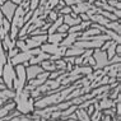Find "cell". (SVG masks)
Wrapping results in <instances>:
<instances>
[{
    "label": "cell",
    "mask_w": 121,
    "mask_h": 121,
    "mask_svg": "<svg viewBox=\"0 0 121 121\" xmlns=\"http://www.w3.org/2000/svg\"><path fill=\"white\" fill-rule=\"evenodd\" d=\"M23 1H31V0H23Z\"/></svg>",
    "instance_id": "obj_26"
},
{
    "label": "cell",
    "mask_w": 121,
    "mask_h": 121,
    "mask_svg": "<svg viewBox=\"0 0 121 121\" xmlns=\"http://www.w3.org/2000/svg\"><path fill=\"white\" fill-rule=\"evenodd\" d=\"M10 1L13 3V4H15V5H19L22 1H23V0H10Z\"/></svg>",
    "instance_id": "obj_24"
},
{
    "label": "cell",
    "mask_w": 121,
    "mask_h": 121,
    "mask_svg": "<svg viewBox=\"0 0 121 121\" xmlns=\"http://www.w3.org/2000/svg\"><path fill=\"white\" fill-rule=\"evenodd\" d=\"M107 4L113 6L116 9H120L121 8V4H120V0H107Z\"/></svg>",
    "instance_id": "obj_20"
},
{
    "label": "cell",
    "mask_w": 121,
    "mask_h": 121,
    "mask_svg": "<svg viewBox=\"0 0 121 121\" xmlns=\"http://www.w3.org/2000/svg\"><path fill=\"white\" fill-rule=\"evenodd\" d=\"M42 71H45L41 68V65L36 64V65H28L26 66V77H27V82L31 79H35L38 74H41Z\"/></svg>",
    "instance_id": "obj_10"
},
{
    "label": "cell",
    "mask_w": 121,
    "mask_h": 121,
    "mask_svg": "<svg viewBox=\"0 0 121 121\" xmlns=\"http://www.w3.org/2000/svg\"><path fill=\"white\" fill-rule=\"evenodd\" d=\"M107 29H111V31H113V32H116V33H119L120 35V32H121V27H120V19L119 21H110L108 23H107L106 26H104Z\"/></svg>",
    "instance_id": "obj_15"
},
{
    "label": "cell",
    "mask_w": 121,
    "mask_h": 121,
    "mask_svg": "<svg viewBox=\"0 0 121 121\" xmlns=\"http://www.w3.org/2000/svg\"><path fill=\"white\" fill-rule=\"evenodd\" d=\"M101 119H102V121H112V119H111V116H108V115H102V117H101Z\"/></svg>",
    "instance_id": "obj_23"
},
{
    "label": "cell",
    "mask_w": 121,
    "mask_h": 121,
    "mask_svg": "<svg viewBox=\"0 0 121 121\" xmlns=\"http://www.w3.org/2000/svg\"><path fill=\"white\" fill-rule=\"evenodd\" d=\"M82 32H77V33H66V36H65V38L63 41L60 42V45L61 46H64V47H70V46H73L74 45V42L78 40V37L80 36Z\"/></svg>",
    "instance_id": "obj_11"
},
{
    "label": "cell",
    "mask_w": 121,
    "mask_h": 121,
    "mask_svg": "<svg viewBox=\"0 0 121 121\" xmlns=\"http://www.w3.org/2000/svg\"><path fill=\"white\" fill-rule=\"evenodd\" d=\"M27 12H28V9H24L22 5H17V9H15L14 14H13L10 24L15 26V27H18V28H21L22 26L24 24V15H26V13H27Z\"/></svg>",
    "instance_id": "obj_7"
},
{
    "label": "cell",
    "mask_w": 121,
    "mask_h": 121,
    "mask_svg": "<svg viewBox=\"0 0 121 121\" xmlns=\"http://www.w3.org/2000/svg\"><path fill=\"white\" fill-rule=\"evenodd\" d=\"M41 51L46 52L48 55H57V56L60 57H64V54H65V50H66V47L61 46V45H54V43H42L41 46Z\"/></svg>",
    "instance_id": "obj_6"
},
{
    "label": "cell",
    "mask_w": 121,
    "mask_h": 121,
    "mask_svg": "<svg viewBox=\"0 0 121 121\" xmlns=\"http://www.w3.org/2000/svg\"><path fill=\"white\" fill-rule=\"evenodd\" d=\"M38 5H40V0H31L29 1V10L33 12L35 9L38 8Z\"/></svg>",
    "instance_id": "obj_19"
},
{
    "label": "cell",
    "mask_w": 121,
    "mask_h": 121,
    "mask_svg": "<svg viewBox=\"0 0 121 121\" xmlns=\"http://www.w3.org/2000/svg\"><path fill=\"white\" fill-rule=\"evenodd\" d=\"M38 52H41V48L40 47L31 48V50H27V51H19L14 57L10 59V63L13 64V66H15V65H18V64L28 63L29 59L33 56V55H37Z\"/></svg>",
    "instance_id": "obj_4"
},
{
    "label": "cell",
    "mask_w": 121,
    "mask_h": 121,
    "mask_svg": "<svg viewBox=\"0 0 121 121\" xmlns=\"http://www.w3.org/2000/svg\"><path fill=\"white\" fill-rule=\"evenodd\" d=\"M0 77L3 78L6 88L13 89V80L15 79V69H14V66H13V64L10 63V60H8L5 63V65L3 66V71H1V75H0Z\"/></svg>",
    "instance_id": "obj_3"
},
{
    "label": "cell",
    "mask_w": 121,
    "mask_h": 121,
    "mask_svg": "<svg viewBox=\"0 0 121 121\" xmlns=\"http://www.w3.org/2000/svg\"><path fill=\"white\" fill-rule=\"evenodd\" d=\"M41 68L43 69L45 71H48V73H51V71H55L57 70L56 69V64H55L54 60H50V59H47V60H43L41 63Z\"/></svg>",
    "instance_id": "obj_14"
},
{
    "label": "cell",
    "mask_w": 121,
    "mask_h": 121,
    "mask_svg": "<svg viewBox=\"0 0 121 121\" xmlns=\"http://www.w3.org/2000/svg\"><path fill=\"white\" fill-rule=\"evenodd\" d=\"M13 101L15 103V108L19 113H23V115H29L31 112L35 111V99L31 97V93L28 91H26L24 88L19 92L14 93Z\"/></svg>",
    "instance_id": "obj_1"
},
{
    "label": "cell",
    "mask_w": 121,
    "mask_h": 121,
    "mask_svg": "<svg viewBox=\"0 0 121 121\" xmlns=\"http://www.w3.org/2000/svg\"><path fill=\"white\" fill-rule=\"evenodd\" d=\"M15 9H17V5L13 4L10 0L5 1L3 5H0V10H1L3 15H4L5 19H8L9 22H12V18H13V14H14Z\"/></svg>",
    "instance_id": "obj_8"
},
{
    "label": "cell",
    "mask_w": 121,
    "mask_h": 121,
    "mask_svg": "<svg viewBox=\"0 0 121 121\" xmlns=\"http://www.w3.org/2000/svg\"><path fill=\"white\" fill-rule=\"evenodd\" d=\"M80 1L82 0H63V3L68 6H73L75 4H78V3H80Z\"/></svg>",
    "instance_id": "obj_21"
},
{
    "label": "cell",
    "mask_w": 121,
    "mask_h": 121,
    "mask_svg": "<svg viewBox=\"0 0 121 121\" xmlns=\"http://www.w3.org/2000/svg\"><path fill=\"white\" fill-rule=\"evenodd\" d=\"M68 29H69V26H66L65 23H63L60 26V27L57 28L56 32H63V33H68Z\"/></svg>",
    "instance_id": "obj_22"
},
{
    "label": "cell",
    "mask_w": 121,
    "mask_h": 121,
    "mask_svg": "<svg viewBox=\"0 0 121 121\" xmlns=\"http://www.w3.org/2000/svg\"><path fill=\"white\" fill-rule=\"evenodd\" d=\"M5 1H8V0H0V5H3Z\"/></svg>",
    "instance_id": "obj_25"
},
{
    "label": "cell",
    "mask_w": 121,
    "mask_h": 121,
    "mask_svg": "<svg viewBox=\"0 0 121 121\" xmlns=\"http://www.w3.org/2000/svg\"><path fill=\"white\" fill-rule=\"evenodd\" d=\"M77 116H78V119H79L80 121H91L89 115H88L87 111L83 110V108H79L77 111Z\"/></svg>",
    "instance_id": "obj_16"
},
{
    "label": "cell",
    "mask_w": 121,
    "mask_h": 121,
    "mask_svg": "<svg viewBox=\"0 0 121 121\" xmlns=\"http://www.w3.org/2000/svg\"><path fill=\"white\" fill-rule=\"evenodd\" d=\"M65 36L66 33H63V32H54V33L47 35V42L54 45H60V42L65 38Z\"/></svg>",
    "instance_id": "obj_12"
},
{
    "label": "cell",
    "mask_w": 121,
    "mask_h": 121,
    "mask_svg": "<svg viewBox=\"0 0 121 121\" xmlns=\"http://www.w3.org/2000/svg\"><path fill=\"white\" fill-rule=\"evenodd\" d=\"M15 69V79L13 80V91L19 92L27 84V77H26V66L23 64H18L14 66Z\"/></svg>",
    "instance_id": "obj_2"
},
{
    "label": "cell",
    "mask_w": 121,
    "mask_h": 121,
    "mask_svg": "<svg viewBox=\"0 0 121 121\" xmlns=\"http://www.w3.org/2000/svg\"><path fill=\"white\" fill-rule=\"evenodd\" d=\"M116 45L117 43H115V42H112V43L108 47H107V50H106V54H107V59H112L113 56L116 55Z\"/></svg>",
    "instance_id": "obj_17"
},
{
    "label": "cell",
    "mask_w": 121,
    "mask_h": 121,
    "mask_svg": "<svg viewBox=\"0 0 121 121\" xmlns=\"http://www.w3.org/2000/svg\"><path fill=\"white\" fill-rule=\"evenodd\" d=\"M92 57L94 59V65H93V68H92L93 70L103 69L106 65H108V59H107L106 51L101 50V48H93Z\"/></svg>",
    "instance_id": "obj_5"
},
{
    "label": "cell",
    "mask_w": 121,
    "mask_h": 121,
    "mask_svg": "<svg viewBox=\"0 0 121 121\" xmlns=\"http://www.w3.org/2000/svg\"><path fill=\"white\" fill-rule=\"evenodd\" d=\"M57 13L60 15H65V14H70L71 13V6H68V5H64L63 8H60L57 10Z\"/></svg>",
    "instance_id": "obj_18"
},
{
    "label": "cell",
    "mask_w": 121,
    "mask_h": 121,
    "mask_svg": "<svg viewBox=\"0 0 121 121\" xmlns=\"http://www.w3.org/2000/svg\"><path fill=\"white\" fill-rule=\"evenodd\" d=\"M94 6V4H91V3L86 1V0H82L80 3H78V4H75L71 6V12L75 13V14H80V13H88Z\"/></svg>",
    "instance_id": "obj_9"
},
{
    "label": "cell",
    "mask_w": 121,
    "mask_h": 121,
    "mask_svg": "<svg viewBox=\"0 0 121 121\" xmlns=\"http://www.w3.org/2000/svg\"><path fill=\"white\" fill-rule=\"evenodd\" d=\"M13 108H15L14 101H9L8 104H5L4 107H0V119H4L8 113H10V111H13Z\"/></svg>",
    "instance_id": "obj_13"
}]
</instances>
